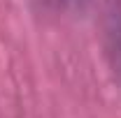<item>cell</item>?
<instances>
[{"instance_id":"7a4b0ae2","label":"cell","mask_w":121,"mask_h":118,"mask_svg":"<svg viewBox=\"0 0 121 118\" xmlns=\"http://www.w3.org/2000/svg\"><path fill=\"white\" fill-rule=\"evenodd\" d=\"M54 5H58V7H70V5H77V2H82V0H51Z\"/></svg>"},{"instance_id":"6da1fadb","label":"cell","mask_w":121,"mask_h":118,"mask_svg":"<svg viewBox=\"0 0 121 118\" xmlns=\"http://www.w3.org/2000/svg\"><path fill=\"white\" fill-rule=\"evenodd\" d=\"M103 46L114 79L121 83V0L103 2Z\"/></svg>"}]
</instances>
